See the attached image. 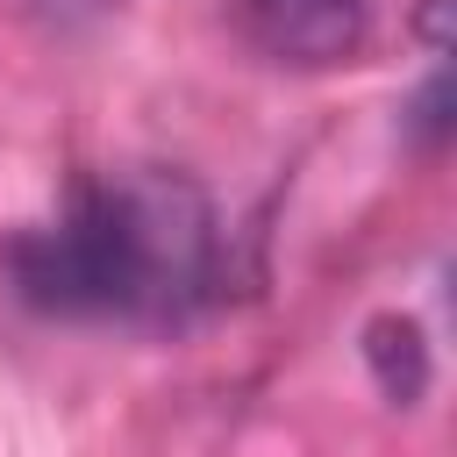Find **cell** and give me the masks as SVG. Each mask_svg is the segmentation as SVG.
<instances>
[{
  "instance_id": "cell-1",
  "label": "cell",
  "mask_w": 457,
  "mask_h": 457,
  "mask_svg": "<svg viewBox=\"0 0 457 457\" xmlns=\"http://www.w3.org/2000/svg\"><path fill=\"white\" fill-rule=\"evenodd\" d=\"M7 278L36 314L71 321H186L221 286L214 207L186 171H107L79 179L57 221L7 243Z\"/></svg>"
},
{
  "instance_id": "cell-2",
  "label": "cell",
  "mask_w": 457,
  "mask_h": 457,
  "mask_svg": "<svg viewBox=\"0 0 457 457\" xmlns=\"http://www.w3.org/2000/svg\"><path fill=\"white\" fill-rule=\"evenodd\" d=\"M243 21L278 64H336L364 43L371 0H243Z\"/></svg>"
},
{
  "instance_id": "cell-3",
  "label": "cell",
  "mask_w": 457,
  "mask_h": 457,
  "mask_svg": "<svg viewBox=\"0 0 457 457\" xmlns=\"http://www.w3.org/2000/svg\"><path fill=\"white\" fill-rule=\"evenodd\" d=\"M364 357H371V378H378V393L393 407L421 400V386H428V343H421V328L407 314H378L364 328Z\"/></svg>"
},
{
  "instance_id": "cell-4",
  "label": "cell",
  "mask_w": 457,
  "mask_h": 457,
  "mask_svg": "<svg viewBox=\"0 0 457 457\" xmlns=\"http://www.w3.org/2000/svg\"><path fill=\"white\" fill-rule=\"evenodd\" d=\"M50 21H93V14H107L114 0H36Z\"/></svg>"
}]
</instances>
